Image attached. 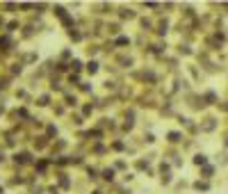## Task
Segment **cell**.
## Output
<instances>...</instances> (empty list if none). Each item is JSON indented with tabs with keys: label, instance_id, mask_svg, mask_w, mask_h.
I'll return each instance as SVG.
<instances>
[{
	"label": "cell",
	"instance_id": "cell-1",
	"mask_svg": "<svg viewBox=\"0 0 228 194\" xmlns=\"http://www.w3.org/2000/svg\"><path fill=\"white\" fill-rule=\"evenodd\" d=\"M194 162H196V164H203V162H205V155H196Z\"/></svg>",
	"mask_w": 228,
	"mask_h": 194
}]
</instances>
